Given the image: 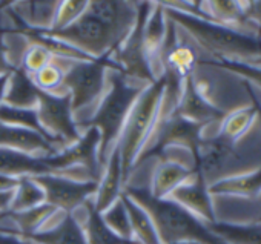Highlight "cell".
Masks as SVG:
<instances>
[{
    "instance_id": "24",
    "label": "cell",
    "mask_w": 261,
    "mask_h": 244,
    "mask_svg": "<svg viewBox=\"0 0 261 244\" xmlns=\"http://www.w3.org/2000/svg\"><path fill=\"white\" fill-rule=\"evenodd\" d=\"M250 101H252V98H250ZM255 120H256V109L252 101L249 106L227 112L220 123L218 134L221 137H224L226 140L237 143L253 128Z\"/></svg>"
},
{
    "instance_id": "8",
    "label": "cell",
    "mask_w": 261,
    "mask_h": 244,
    "mask_svg": "<svg viewBox=\"0 0 261 244\" xmlns=\"http://www.w3.org/2000/svg\"><path fill=\"white\" fill-rule=\"evenodd\" d=\"M152 7L154 2H139V19L134 30L111 56V60L118 71H121L126 77L145 85H152L157 82L142 45V26Z\"/></svg>"
},
{
    "instance_id": "21",
    "label": "cell",
    "mask_w": 261,
    "mask_h": 244,
    "mask_svg": "<svg viewBox=\"0 0 261 244\" xmlns=\"http://www.w3.org/2000/svg\"><path fill=\"white\" fill-rule=\"evenodd\" d=\"M72 215L79 221L88 244H137L136 241H126L118 238L106 227L100 213L94 209L92 198L80 206Z\"/></svg>"
},
{
    "instance_id": "6",
    "label": "cell",
    "mask_w": 261,
    "mask_h": 244,
    "mask_svg": "<svg viewBox=\"0 0 261 244\" xmlns=\"http://www.w3.org/2000/svg\"><path fill=\"white\" fill-rule=\"evenodd\" d=\"M49 37L77 49L91 60H106L124 42L109 26L92 16L88 10L72 25L62 31L46 33Z\"/></svg>"
},
{
    "instance_id": "17",
    "label": "cell",
    "mask_w": 261,
    "mask_h": 244,
    "mask_svg": "<svg viewBox=\"0 0 261 244\" xmlns=\"http://www.w3.org/2000/svg\"><path fill=\"white\" fill-rule=\"evenodd\" d=\"M28 239L36 244H88L75 216L60 210L37 233L28 236Z\"/></svg>"
},
{
    "instance_id": "38",
    "label": "cell",
    "mask_w": 261,
    "mask_h": 244,
    "mask_svg": "<svg viewBox=\"0 0 261 244\" xmlns=\"http://www.w3.org/2000/svg\"><path fill=\"white\" fill-rule=\"evenodd\" d=\"M252 65H258V66H261V59H259V60H256V62H253Z\"/></svg>"
},
{
    "instance_id": "31",
    "label": "cell",
    "mask_w": 261,
    "mask_h": 244,
    "mask_svg": "<svg viewBox=\"0 0 261 244\" xmlns=\"http://www.w3.org/2000/svg\"><path fill=\"white\" fill-rule=\"evenodd\" d=\"M215 66L243 78L261 91V66L244 62H212Z\"/></svg>"
},
{
    "instance_id": "35",
    "label": "cell",
    "mask_w": 261,
    "mask_h": 244,
    "mask_svg": "<svg viewBox=\"0 0 261 244\" xmlns=\"http://www.w3.org/2000/svg\"><path fill=\"white\" fill-rule=\"evenodd\" d=\"M19 183V178L7 177L0 174V192H13Z\"/></svg>"
},
{
    "instance_id": "13",
    "label": "cell",
    "mask_w": 261,
    "mask_h": 244,
    "mask_svg": "<svg viewBox=\"0 0 261 244\" xmlns=\"http://www.w3.org/2000/svg\"><path fill=\"white\" fill-rule=\"evenodd\" d=\"M88 11L109 26L123 40L127 39L139 19V2H89Z\"/></svg>"
},
{
    "instance_id": "19",
    "label": "cell",
    "mask_w": 261,
    "mask_h": 244,
    "mask_svg": "<svg viewBox=\"0 0 261 244\" xmlns=\"http://www.w3.org/2000/svg\"><path fill=\"white\" fill-rule=\"evenodd\" d=\"M212 197L255 200L261 197V168L223 178L209 186Z\"/></svg>"
},
{
    "instance_id": "25",
    "label": "cell",
    "mask_w": 261,
    "mask_h": 244,
    "mask_svg": "<svg viewBox=\"0 0 261 244\" xmlns=\"http://www.w3.org/2000/svg\"><path fill=\"white\" fill-rule=\"evenodd\" d=\"M209 229L227 244H261V224H230L214 223L207 224Z\"/></svg>"
},
{
    "instance_id": "39",
    "label": "cell",
    "mask_w": 261,
    "mask_h": 244,
    "mask_svg": "<svg viewBox=\"0 0 261 244\" xmlns=\"http://www.w3.org/2000/svg\"><path fill=\"white\" fill-rule=\"evenodd\" d=\"M255 223H259V224H261V215H259V216H258V220H256V221H255Z\"/></svg>"
},
{
    "instance_id": "2",
    "label": "cell",
    "mask_w": 261,
    "mask_h": 244,
    "mask_svg": "<svg viewBox=\"0 0 261 244\" xmlns=\"http://www.w3.org/2000/svg\"><path fill=\"white\" fill-rule=\"evenodd\" d=\"M106 83H108L106 91L100 98L94 114L85 125L80 126V131L86 128H95L98 131L100 134L98 161L101 165V169L111 151L118 142L124 121L130 109H133L136 100L143 92V89L149 86L126 77L121 71L115 68L108 69Z\"/></svg>"
},
{
    "instance_id": "9",
    "label": "cell",
    "mask_w": 261,
    "mask_h": 244,
    "mask_svg": "<svg viewBox=\"0 0 261 244\" xmlns=\"http://www.w3.org/2000/svg\"><path fill=\"white\" fill-rule=\"evenodd\" d=\"M33 178L43 189L46 203L65 213H74L97 191V181H77L59 175H39Z\"/></svg>"
},
{
    "instance_id": "30",
    "label": "cell",
    "mask_w": 261,
    "mask_h": 244,
    "mask_svg": "<svg viewBox=\"0 0 261 244\" xmlns=\"http://www.w3.org/2000/svg\"><path fill=\"white\" fill-rule=\"evenodd\" d=\"M88 4L89 2H74V0H65V2H60L57 14H56L54 26L48 33L62 31V30L68 28L69 25H72L79 17H82L85 14V11L88 10Z\"/></svg>"
},
{
    "instance_id": "29",
    "label": "cell",
    "mask_w": 261,
    "mask_h": 244,
    "mask_svg": "<svg viewBox=\"0 0 261 244\" xmlns=\"http://www.w3.org/2000/svg\"><path fill=\"white\" fill-rule=\"evenodd\" d=\"M0 123L14 126V128L36 131L43 135H48L40 126L39 115H37L36 109H19V107H11L7 104H2L0 106Z\"/></svg>"
},
{
    "instance_id": "33",
    "label": "cell",
    "mask_w": 261,
    "mask_h": 244,
    "mask_svg": "<svg viewBox=\"0 0 261 244\" xmlns=\"http://www.w3.org/2000/svg\"><path fill=\"white\" fill-rule=\"evenodd\" d=\"M11 72H13V68L8 63L7 52H5V46H4V39H2V34H0V77L10 75Z\"/></svg>"
},
{
    "instance_id": "26",
    "label": "cell",
    "mask_w": 261,
    "mask_h": 244,
    "mask_svg": "<svg viewBox=\"0 0 261 244\" xmlns=\"http://www.w3.org/2000/svg\"><path fill=\"white\" fill-rule=\"evenodd\" d=\"M45 203H46V197L40 184L33 177H20L13 194L10 210L11 212L28 210Z\"/></svg>"
},
{
    "instance_id": "22",
    "label": "cell",
    "mask_w": 261,
    "mask_h": 244,
    "mask_svg": "<svg viewBox=\"0 0 261 244\" xmlns=\"http://www.w3.org/2000/svg\"><path fill=\"white\" fill-rule=\"evenodd\" d=\"M39 92L40 91L36 88L27 72L20 69H13V72L8 75V86L4 104L19 109H37Z\"/></svg>"
},
{
    "instance_id": "18",
    "label": "cell",
    "mask_w": 261,
    "mask_h": 244,
    "mask_svg": "<svg viewBox=\"0 0 261 244\" xmlns=\"http://www.w3.org/2000/svg\"><path fill=\"white\" fill-rule=\"evenodd\" d=\"M152 158H154V165L149 175L148 192L154 198H168L180 184H183L197 172V171L186 169L172 161L159 160L155 157Z\"/></svg>"
},
{
    "instance_id": "3",
    "label": "cell",
    "mask_w": 261,
    "mask_h": 244,
    "mask_svg": "<svg viewBox=\"0 0 261 244\" xmlns=\"http://www.w3.org/2000/svg\"><path fill=\"white\" fill-rule=\"evenodd\" d=\"M151 216L160 244H227L206 223L169 198H154L148 191L124 189Z\"/></svg>"
},
{
    "instance_id": "15",
    "label": "cell",
    "mask_w": 261,
    "mask_h": 244,
    "mask_svg": "<svg viewBox=\"0 0 261 244\" xmlns=\"http://www.w3.org/2000/svg\"><path fill=\"white\" fill-rule=\"evenodd\" d=\"M53 157H36L11 149H0V174L13 178L59 175Z\"/></svg>"
},
{
    "instance_id": "23",
    "label": "cell",
    "mask_w": 261,
    "mask_h": 244,
    "mask_svg": "<svg viewBox=\"0 0 261 244\" xmlns=\"http://www.w3.org/2000/svg\"><path fill=\"white\" fill-rule=\"evenodd\" d=\"M121 200H123L127 215H129L134 241L137 244H160L155 226H154L149 213L124 192L121 194Z\"/></svg>"
},
{
    "instance_id": "20",
    "label": "cell",
    "mask_w": 261,
    "mask_h": 244,
    "mask_svg": "<svg viewBox=\"0 0 261 244\" xmlns=\"http://www.w3.org/2000/svg\"><path fill=\"white\" fill-rule=\"evenodd\" d=\"M59 4L60 2H56V0H49V2H11L10 10L30 30L48 33L54 26Z\"/></svg>"
},
{
    "instance_id": "14",
    "label": "cell",
    "mask_w": 261,
    "mask_h": 244,
    "mask_svg": "<svg viewBox=\"0 0 261 244\" xmlns=\"http://www.w3.org/2000/svg\"><path fill=\"white\" fill-rule=\"evenodd\" d=\"M126 175L121 165V157L117 145L111 151L109 157L105 161L103 171L97 181V191L92 197L94 209L100 213L106 207H109L114 201H117L124 191Z\"/></svg>"
},
{
    "instance_id": "36",
    "label": "cell",
    "mask_w": 261,
    "mask_h": 244,
    "mask_svg": "<svg viewBox=\"0 0 261 244\" xmlns=\"http://www.w3.org/2000/svg\"><path fill=\"white\" fill-rule=\"evenodd\" d=\"M13 192H0V213H5L10 210L11 201H13Z\"/></svg>"
},
{
    "instance_id": "7",
    "label": "cell",
    "mask_w": 261,
    "mask_h": 244,
    "mask_svg": "<svg viewBox=\"0 0 261 244\" xmlns=\"http://www.w3.org/2000/svg\"><path fill=\"white\" fill-rule=\"evenodd\" d=\"M36 111L42 129L65 148L74 145L82 137L71 107L69 94H46L40 91Z\"/></svg>"
},
{
    "instance_id": "5",
    "label": "cell",
    "mask_w": 261,
    "mask_h": 244,
    "mask_svg": "<svg viewBox=\"0 0 261 244\" xmlns=\"http://www.w3.org/2000/svg\"><path fill=\"white\" fill-rule=\"evenodd\" d=\"M163 91H165L163 77L154 82L152 85L146 86L143 92L139 95V98L136 100L133 109H130L124 121L123 131L117 142V148L121 157V165L126 178L155 126Z\"/></svg>"
},
{
    "instance_id": "4",
    "label": "cell",
    "mask_w": 261,
    "mask_h": 244,
    "mask_svg": "<svg viewBox=\"0 0 261 244\" xmlns=\"http://www.w3.org/2000/svg\"><path fill=\"white\" fill-rule=\"evenodd\" d=\"M118 69L111 59L106 60H71L65 71L62 91L69 94L75 123L82 125L91 118L106 91L108 69Z\"/></svg>"
},
{
    "instance_id": "10",
    "label": "cell",
    "mask_w": 261,
    "mask_h": 244,
    "mask_svg": "<svg viewBox=\"0 0 261 244\" xmlns=\"http://www.w3.org/2000/svg\"><path fill=\"white\" fill-rule=\"evenodd\" d=\"M0 149H11L36 157H53L62 152L65 146L40 132L0 123Z\"/></svg>"
},
{
    "instance_id": "16",
    "label": "cell",
    "mask_w": 261,
    "mask_h": 244,
    "mask_svg": "<svg viewBox=\"0 0 261 244\" xmlns=\"http://www.w3.org/2000/svg\"><path fill=\"white\" fill-rule=\"evenodd\" d=\"M166 33H168V17L165 14V8L162 2H154V7L149 11L142 26V45L149 60L152 74L157 80L162 78V72L159 68V56L165 43Z\"/></svg>"
},
{
    "instance_id": "32",
    "label": "cell",
    "mask_w": 261,
    "mask_h": 244,
    "mask_svg": "<svg viewBox=\"0 0 261 244\" xmlns=\"http://www.w3.org/2000/svg\"><path fill=\"white\" fill-rule=\"evenodd\" d=\"M0 244H36V242H33L31 239L25 236L0 230Z\"/></svg>"
},
{
    "instance_id": "28",
    "label": "cell",
    "mask_w": 261,
    "mask_h": 244,
    "mask_svg": "<svg viewBox=\"0 0 261 244\" xmlns=\"http://www.w3.org/2000/svg\"><path fill=\"white\" fill-rule=\"evenodd\" d=\"M100 216H101L103 223L106 224V227L114 235H117L118 238L126 239V241H134L129 215H127V210H126V206H124L121 197L117 201H114L109 207H106L103 212H100Z\"/></svg>"
},
{
    "instance_id": "34",
    "label": "cell",
    "mask_w": 261,
    "mask_h": 244,
    "mask_svg": "<svg viewBox=\"0 0 261 244\" xmlns=\"http://www.w3.org/2000/svg\"><path fill=\"white\" fill-rule=\"evenodd\" d=\"M246 88H247V92H249V95H250V98H252V101L255 104V109H256V120L255 121H256V126L261 131V101L258 100V97H256V94L253 91V86L250 83L246 82Z\"/></svg>"
},
{
    "instance_id": "1",
    "label": "cell",
    "mask_w": 261,
    "mask_h": 244,
    "mask_svg": "<svg viewBox=\"0 0 261 244\" xmlns=\"http://www.w3.org/2000/svg\"><path fill=\"white\" fill-rule=\"evenodd\" d=\"M165 8L171 19L197 46L201 62H244L253 63L261 59V37L237 31L209 20L197 19L171 8Z\"/></svg>"
},
{
    "instance_id": "37",
    "label": "cell",
    "mask_w": 261,
    "mask_h": 244,
    "mask_svg": "<svg viewBox=\"0 0 261 244\" xmlns=\"http://www.w3.org/2000/svg\"><path fill=\"white\" fill-rule=\"evenodd\" d=\"M7 86H8V75L0 77V106L4 104V100H5V92H7Z\"/></svg>"
},
{
    "instance_id": "12",
    "label": "cell",
    "mask_w": 261,
    "mask_h": 244,
    "mask_svg": "<svg viewBox=\"0 0 261 244\" xmlns=\"http://www.w3.org/2000/svg\"><path fill=\"white\" fill-rule=\"evenodd\" d=\"M175 114L194 125L207 128L220 125L224 118V112L214 107L195 88L191 77L185 82L183 91L178 100V104L175 107Z\"/></svg>"
},
{
    "instance_id": "27",
    "label": "cell",
    "mask_w": 261,
    "mask_h": 244,
    "mask_svg": "<svg viewBox=\"0 0 261 244\" xmlns=\"http://www.w3.org/2000/svg\"><path fill=\"white\" fill-rule=\"evenodd\" d=\"M71 59H59L56 57L48 66L40 69L39 72L30 75L36 88L46 94H65L62 91L65 71Z\"/></svg>"
},
{
    "instance_id": "11",
    "label": "cell",
    "mask_w": 261,
    "mask_h": 244,
    "mask_svg": "<svg viewBox=\"0 0 261 244\" xmlns=\"http://www.w3.org/2000/svg\"><path fill=\"white\" fill-rule=\"evenodd\" d=\"M168 198L191 212L203 223H217L212 195L209 194V187L198 172H195L189 180L180 184Z\"/></svg>"
}]
</instances>
